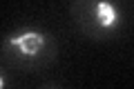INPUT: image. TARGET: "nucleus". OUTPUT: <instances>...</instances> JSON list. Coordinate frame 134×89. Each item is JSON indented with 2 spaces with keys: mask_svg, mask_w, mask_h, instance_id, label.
<instances>
[{
  "mask_svg": "<svg viewBox=\"0 0 134 89\" xmlns=\"http://www.w3.org/2000/svg\"><path fill=\"white\" fill-rule=\"evenodd\" d=\"M9 45L18 47L20 54H25V56L31 58V56H36V54L43 49L45 36H43V33H38V31H25V33H20V36H14L9 40Z\"/></svg>",
  "mask_w": 134,
  "mask_h": 89,
  "instance_id": "obj_1",
  "label": "nucleus"
},
{
  "mask_svg": "<svg viewBox=\"0 0 134 89\" xmlns=\"http://www.w3.org/2000/svg\"><path fill=\"white\" fill-rule=\"evenodd\" d=\"M96 20H98L100 27L110 29V27H114V25L119 22V11H116L110 2H105V0H103V2H98V5H96Z\"/></svg>",
  "mask_w": 134,
  "mask_h": 89,
  "instance_id": "obj_2",
  "label": "nucleus"
}]
</instances>
